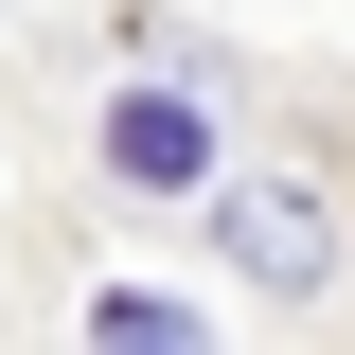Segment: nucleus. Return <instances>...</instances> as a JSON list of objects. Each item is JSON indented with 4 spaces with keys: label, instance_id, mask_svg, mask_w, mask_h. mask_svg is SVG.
<instances>
[{
    "label": "nucleus",
    "instance_id": "nucleus-1",
    "mask_svg": "<svg viewBox=\"0 0 355 355\" xmlns=\"http://www.w3.org/2000/svg\"><path fill=\"white\" fill-rule=\"evenodd\" d=\"M107 160H125V178H160V196H178V178L214 160V125H196L178 89H125V107H107Z\"/></svg>",
    "mask_w": 355,
    "mask_h": 355
},
{
    "label": "nucleus",
    "instance_id": "nucleus-2",
    "mask_svg": "<svg viewBox=\"0 0 355 355\" xmlns=\"http://www.w3.org/2000/svg\"><path fill=\"white\" fill-rule=\"evenodd\" d=\"M231 249H249L266 302H302V284H320V214H302V196H231Z\"/></svg>",
    "mask_w": 355,
    "mask_h": 355
}]
</instances>
